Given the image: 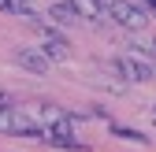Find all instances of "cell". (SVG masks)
I'll return each mask as SVG.
<instances>
[{"label": "cell", "instance_id": "30bf717a", "mask_svg": "<svg viewBox=\"0 0 156 152\" xmlns=\"http://www.w3.org/2000/svg\"><path fill=\"white\" fill-rule=\"evenodd\" d=\"M152 115H156V104H152Z\"/></svg>", "mask_w": 156, "mask_h": 152}, {"label": "cell", "instance_id": "7a4b0ae2", "mask_svg": "<svg viewBox=\"0 0 156 152\" xmlns=\"http://www.w3.org/2000/svg\"><path fill=\"white\" fill-rule=\"evenodd\" d=\"M34 26L41 30V52L48 56L52 63H67V60H71V45H67L52 26H45V22H34Z\"/></svg>", "mask_w": 156, "mask_h": 152}, {"label": "cell", "instance_id": "6da1fadb", "mask_svg": "<svg viewBox=\"0 0 156 152\" xmlns=\"http://www.w3.org/2000/svg\"><path fill=\"white\" fill-rule=\"evenodd\" d=\"M108 19H115V22L126 26V30H145V22H149V15H145L138 4H130V0H112Z\"/></svg>", "mask_w": 156, "mask_h": 152}, {"label": "cell", "instance_id": "277c9868", "mask_svg": "<svg viewBox=\"0 0 156 152\" xmlns=\"http://www.w3.org/2000/svg\"><path fill=\"white\" fill-rule=\"evenodd\" d=\"M15 63L23 67V71H30V74H45L52 60H48L41 48H26V45H23V48H15Z\"/></svg>", "mask_w": 156, "mask_h": 152}, {"label": "cell", "instance_id": "52a82bcc", "mask_svg": "<svg viewBox=\"0 0 156 152\" xmlns=\"http://www.w3.org/2000/svg\"><path fill=\"white\" fill-rule=\"evenodd\" d=\"M11 123H15V108L11 104H0V130L11 134Z\"/></svg>", "mask_w": 156, "mask_h": 152}, {"label": "cell", "instance_id": "ba28073f", "mask_svg": "<svg viewBox=\"0 0 156 152\" xmlns=\"http://www.w3.org/2000/svg\"><path fill=\"white\" fill-rule=\"evenodd\" d=\"M0 104H11V100H8V97H4V93H0Z\"/></svg>", "mask_w": 156, "mask_h": 152}, {"label": "cell", "instance_id": "9c48e42d", "mask_svg": "<svg viewBox=\"0 0 156 152\" xmlns=\"http://www.w3.org/2000/svg\"><path fill=\"white\" fill-rule=\"evenodd\" d=\"M145 4H149V8H152V11H156V0H145Z\"/></svg>", "mask_w": 156, "mask_h": 152}, {"label": "cell", "instance_id": "3957f363", "mask_svg": "<svg viewBox=\"0 0 156 152\" xmlns=\"http://www.w3.org/2000/svg\"><path fill=\"white\" fill-rule=\"evenodd\" d=\"M115 71H119L126 82H152L156 78V67L138 60V56H115Z\"/></svg>", "mask_w": 156, "mask_h": 152}, {"label": "cell", "instance_id": "8992f818", "mask_svg": "<svg viewBox=\"0 0 156 152\" xmlns=\"http://www.w3.org/2000/svg\"><path fill=\"white\" fill-rule=\"evenodd\" d=\"M0 11H8V15H19V19H26V22H41V15H34L26 0H0Z\"/></svg>", "mask_w": 156, "mask_h": 152}, {"label": "cell", "instance_id": "5b68a950", "mask_svg": "<svg viewBox=\"0 0 156 152\" xmlns=\"http://www.w3.org/2000/svg\"><path fill=\"white\" fill-rule=\"evenodd\" d=\"M48 15H52V19H56V22H60V26H74L78 19H82V15H78V8L71 4V0H56Z\"/></svg>", "mask_w": 156, "mask_h": 152}]
</instances>
